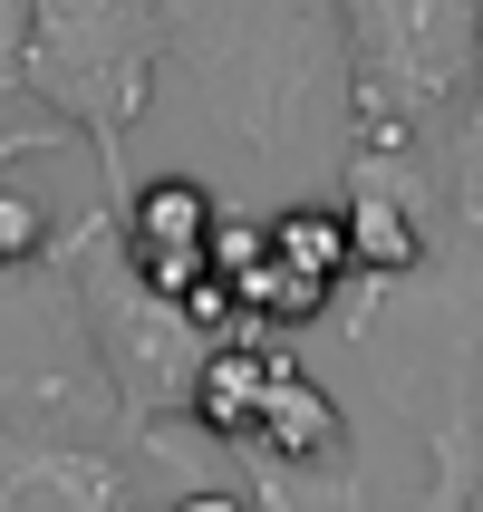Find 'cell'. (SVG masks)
<instances>
[{
	"instance_id": "6da1fadb",
	"label": "cell",
	"mask_w": 483,
	"mask_h": 512,
	"mask_svg": "<svg viewBox=\"0 0 483 512\" xmlns=\"http://www.w3.org/2000/svg\"><path fill=\"white\" fill-rule=\"evenodd\" d=\"M358 107L387 126H435L464 107L483 58V0H348Z\"/></svg>"
},
{
	"instance_id": "7a4b0ae2",
	"label": "cell",
	"mask_w": 483,
	"mask_h": 512,
	"mask_svg": "<svg viewBox=\"0 0 483 512\" xmlns=\"http://www.w3.org/2000/svg\"><path fill=\"white\" fill-rule=\"evenodd\" d=\"M145 68H155V0H29L20 78L78 126L116 136L145 97Z\"/></svg>"
},
{
	"instance_id": "3957f363",
	"label": "cell",
	"mask_w": 483,
	"mask_h": 512,
	"mask_svg": "<svg viewBox=\"0 0 483 512\" xmlns=\"http://www.w3.org/2000/svg\"><path fill=\"white\" fill-rule=\"evenodd\" d=\"M0 512H126V484L97 455H20L0 484Z\"/></svg>"
},
{
	"instance_id": "277c9868",
	"label": "cell",
	"mask_w": 483,
	"mask_h": 512,
	"mask_svg": "<svg viewBox=\"0 0 483 512\" xmlns=\"http://www.w3.org/2000/svg\"><path fill=\"white\" fill-rule=\"evenodd\" d=\"M445 194H455V223L483 242V58H474V97H464V126L445 145Z\"/></svg>"
},
{
	"instance_id": "5b68a950",
	"label": "cell",
	"mask_w": 483,
	"mask_h": 512,
	"mask_svg": "<svg viewBox=\"0 0 483 512\" xmlns=\"http://www.w3.org/2000/svg\"><path fill=\"white\" fill-rule=\"evenodd\" d=\"M358 252H368V261H406V252H416L397 203H358Z\"/></svg>"
},
{
	"instance_id": "8992f818",
	"label": "cell",
	"mask_w": 483,
	"mask_h": 512,
	"mask_svg": "<svg viewBox=\"0 0 483 512\" xmlns=\"http://www.w3.org/2000/svg\"><path fill=\"white\" fill-rule=\"evenodd\" d=\"M20 39H29V0H0V78L20 68Z\"/></svg>"
},
{
	"instance_id": "52a82bcc",
	"label": "cell",
	"mask_w": 483,
	"mask_h": 512,
	"mask_svg": "<svg viewBox=\"0 0 483 512\" xmlns=\"http://www.w3.org/2000/svg\"><path fill=\"white\" fill-rule=\"evenodd\" d=\"M20 242H29V213H20V203H0V252H20Z\"/></svg>"
},
{
	"instance_id": "ba28073f",
	"label": "cell",
	"mask_w": 483,
	"mask_h": 512,
	"mask_svg": "<svg viewBox=\"0 0 483 512\" xmlns=\"http://www.w3.org/2000/svg\"><path fill=\"white\" fill-rule=\"evenodd\" d=\"M184 512H232V503H184Z\"/></svg>"
}]
</instances>
